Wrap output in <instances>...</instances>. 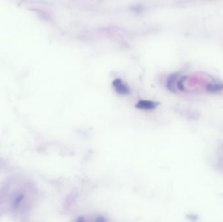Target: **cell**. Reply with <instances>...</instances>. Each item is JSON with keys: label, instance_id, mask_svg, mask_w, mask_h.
<instances>
[{"label": "cell", "instance_id": "6da1fadb", "mask_svg": "<svg viewBox=\"0 0 223 222\" xmlns=\"http://www.w3.org/2000/svg\"><path fill=\"white\" fill-rule=\"evenodd\" d=\"M112 85L116 93L121 95H126L130 93V90L127 86L123 84V81L119 78L115 79L112 81Z\"/></svg>", "mask_w": 223, "mask_h": 222}, {"label": "cell", "instance_id": "7a4b0ae2", "mask_svg": "<svg viewBox=\"0 0 223 222\" xmlns=\"http://www.w3.org/2000/svg\"><path fill=\"white\" fill-rule=\"evenodd\" d=\"M158 103L155 102L148 100H142L137 102L136 104V108H139L140 109H145V110H151L154 108H155Z\"/></svg>", "mask_w": 223, "mask_h": 222}, {"label": "cell", "instance_id": "3957f363", "mask_svg": "<svg viewBox=\"0 0 223 222\" xmlns=\"http://www.w3.org/2000/svg\"><path fill=\"white\" fill-rule=\"evenodd\" d=\"M207 91L211 93H217L223 90V84H209L206 87Z\"/></svg>", "mask_w": 223, "mask_h": 222}, {"label": "cell", "instance_id": "277c9868", "mask_svg": "<svg viewBox=\"0 0 223 222\" xmlns=\"http://www.w3.org/2000/svg\"><path fill=\"white\" fill-rule=\"evenodd\" d=\"M177 77V75H173L168 78V80L167 82V87L170 90V91H174V82H175Z\"/></svg>", "mask_w": 223, "mask_h": 222}]
</instances>
